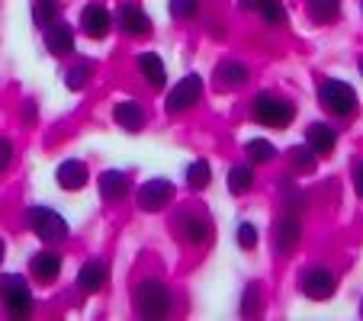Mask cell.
Wrapping results in <instances>:
<instances>
[{"label": "cell", "instance_id": "obj_1", "mask_svg": "<svg viewBox=\"0 0 363 321\" xmlns=\"http://www.w3.org/2000/svg\"><path fill=\"white\" fill-rule=\"evenodd\" d=\"M135 308L142 318H164L171 312V289L158 280H145L135 289Z\"/></svg>", "mask_w": 363, "mask_h": 321}, {"label": "cell", "instance_id": "obj_2", "mask_svg": "<svg viewBox=\"0 0 363 321\" xmlns=\"http://www.w3.org/2000/svg\"><path fill=\"white\" fill-rule=\"evenodd\" d=\"M251 116H254V123H261V125L286 129V125L293 123L296 110H293V103H283V100H277V96H270V94H261L257 100L251 103Z\"/></svg>", "mask_w": 363, "mask_h": 321}, {"label": "cell", "instance_id": "obj_3", "mask_svg": "<svg viewBox=\"0 0 363 321\" xmlns=\"http://www.w3.org/2000/svg\"><path fill=\"white\" fill-rule=\"evenodd\" d=\"M318 100H322V106L328 113H335V116H350V113L357 110L354 87L344 84V81H335V77L322 81V87H318Z\"/></svg>", "mask_w": 363, "mask_h": 321}, {"label": "cell", "instance_id": "obj_4", "mask_svg": "<svg viewBox=\"0 0 363 321\" xmlns=\"http://www.w3.org/2000/svg\"><path fill=\"white\" fill-rule=\"evenodd\" d=\"M26 219H29V225H33V232L39 235L45 244H58V241L68 238V222H65L58 212L33 205V209L26 212Z\"/></svg>", "mask_w": 363, "mask_h": 321}, {"label": "cell", "instance_id": "obj_5", "mask_svg": "<svg viewBox=\"0 0 363 321\" xmlns=\"http://www.w3.org/2000/svg\"><path fill=\"white\" fill-rule=\"evenodd\" d=\"M0 295H4V305H7V312L13 318H23V315L33 312V293H29L23 276H16V274L4 276L0 280Z\"/></svg>", "mask_w": 363, "mask_h": 321}, {"label": "cell", "instance_id": "obj_6", "mask_svg": "<svg viewBox=\"0 0 363 321\" xmlns=\"http://www.w3.org/2000/svg\"><path fill=\"white\" fill-rule=\"evenodd\" d=\"M299 286H302V293H306L308 299L325 302V299H331V295H335L337 280H335V274H331V270H325V266H312V270H306V274H302Z\"/></svg>", "mask_w": 363, "mask_h": 321}, {"label": "cell", "instance_id": "obj_7", "mask_svg": "<svg viewBox=\"0 0 363 321\" xmlns=\"http://www.w3.org/2000/svg\"><path fill=\"white\" fill-rule=\"evenodd\" d=\"M199 96H203V77H199V74H186L184 81L171 90V96H167V113L190 110Z\"/></svg>", "mask_w": 363, "mask_h": 321}, {"label": "cell", "instance_id": "obj_8", "mask_svg": "<svg viewBox=\"0 0 363 321\" xmlns=\"http://www.w3.org/2000/svg\"><path fill=\"white\" fill-rule=\"evenodd\" d=\"M174 199V186L171 180H148V184L138 190V205H142L145 212H158L164 209L167 203Z\"/></svg>", "mask_w": 363, "mask_h": 321}, {"label": "cell", "instance_id": "obj_9", "mask_svg": "<svg viewBox=\"0 0 363 321\" xmlns=\"http://www.w3.org/2000/svg\"><path fill=\"white\" fill-rule=\"evenodd\" d=\"M81 26H84V33H87L90 39H103V35L110 33V26H113V16H110V10L103 7V4H87L84 13H81Z\"/></svg>", "mask_w": 363, "mask_h": 321}, {"label": "cell", "instance_id": "obj_10", "mask_svg": "<svg viewBox=\"0 0 363 321\" xmlns=\"http://www.w3.org/2000/svg\"><path fill=\"white\" fill-rule=\"evenodd\" d=\"M116 23H119V29H123V33H129V35H145L151 29L148 16H145L135 4H123V7H119V13H116Z\"/></svg>", "mask_w": 363, "mask_h": 321}, {"label": "cell", "instance_id": "obj_11", "mask_svg": "<svg viewBox=\"0 0 363 321\" xmlns=\"http://www.w3.org/2000/svg\"><path fill=\"white\" fill-rule=\"evenodd\" d=\"M45 48L52 52V55H71V48H74V33H71V26H65V23H52L45 33Z\"/></svg>", "mask_w": 363, "mask_h": 321}, {"label": "cell", "instance_id": "obj_12", "mask_svg": "<svg viewBox=\"0 0 363 321\" xmlns=\"http://www.w3.org/2000/svg\"><path fill=\"white\" fill-rule=\"evenodd\" d=\"M55 177H58V184H62L65 190H81V186L87 184V164H84V161H77V157L62 161Z\"/></svg>", "mask_w": 363, "mask_h": 321}, {"label": "cell", "instance_id": "obj_13", "mask_svg": "<svg viewBox=\"0 0 363 321\" xmlns=\"http://www.w3.org/2000/svg\"><path fill=\"white\" fill-rule=\"evenodd\" d=\"M299 219L296 215H283L280 222H277V232H274V241H277V251L289 254L296 247V241H299Z\"/></svg>", "mask_w": 363, "mask_h": 321}, {"label": "cell", "instance_id": "obj_14", "mask_svg": "<svg viewBox=\"0 0 363 321\" xmlns=\"http://www.w3.org/2000/svg\"><path fill=\"white\" fill-rule=\"evenodd\" d=\"M125 193H129V177H125L123 171H106V174H100V196H103V199L116 203V199H123Z\"/></svg>", "mask_w": 363, "mask_h": 321}, {"label": "cell", "instance_id": "obj_15", "mask_svg": "<svg viewBox=\"0 0 363 321\" xmlns=\"http://www.w3.org/2000/svg\"><path fill=\"white\" fill-rule=\"evenodd\" d=\"M138 68H142V77H145V81H148L155 90L164 87L167 71H164V62H161L155 52H145V55H138Z\"/></svg>", "mask_w": 363, "mask_h": 321}, {"label": "cell", "instance_id": "obj_16", "mask_svg": "<svg viewBox=\"0 0 363 321\" xmlns=\"http://www.w3.org/2000/svg\"><path fill=\"white\" fill-rule=\"evenodd\" d=\"M308 148L315 151V154H328V151H335V129H328L325 123H315V125H308V135H306Z\"/></svg>", "mask_w": 363, "mask_h": 321}, {"label": "cell", "instance_id": "obj_17", "mask_svg": "<svg viewBox=\"0 0 363 321\" xmlns=\"http://www.w3.org/2000/svg\"><path fill=\"white\" fill-rule=\"evenodd\" d=\"M103 283H106V266L103 264L90 260V264L81 266V274H77V286H81L84 293H100Z\"/></svg>", "mask_w": 363, "mask_h": 321}, {"label": "cell", "instance_id": "obj_18", "mask_svg": "<svg viewBox=\"0 0 363 321\" xmlns=\"http://www.w3.org/2000/svg\"><path fill=\"white\" fill-rule=\"evenodd\" d=\"M113 116H116V123L123 125V129H129V132H138V129L145 125V113H142V106H138V103H132V100L116 103Z\"/></svg>", "mask_w": 363, "mask_h": 321}, {"label": "cell", "instance_id": "obj_19", "mask_svg": "<svg viewBox=\"0 0 363 321\" xmlns=\"http://www.w3.org/2000/svg\"><path fill=\"white\" fill-rule=\"evenodd\" d=\"M247 81V68L241 62H222L219 71H216V84H219L222 90L228 87H241V84Z\"/></svg>", "mask_w": 363, "mask_h": 321}, {"label": "cell", "instance_id": "obj_20", "mask_svg": "<svg viewBox=\"0 0 363 321\" xmlns=\"http://www.w3.org/2000/svg\"><path fill=\"white\" fill-rule=\"evenodd\" d=\"M58 274H62V257H58L55 251H45V254H39V257L33 260V276H39L42 283L55 280Z\"/></svg>", "mask_w": 363, "mask_h": 321}, {"label": "cell", "instance_id": "obj_21", "mask_svg": "<svg viewBox=\"0 0 363 321\" xmlns=\"http://www.w3.org/2000/svg\"><path fill=\"white\" fill-rule=\"evenodd\" d=\"M306 10L312 13V20H318V23H331L337 13H341V0H308Z\"/></svg>", "mask_w": 363, "mask_h": 321}, {"label": "cell", "instance_id": "obj_22", "mask_svg": "<svg viewBox=\"0 0 363 321\" xmlns=\"http://www.w3.org/2000/svg\"><path fill=\"white\" fill-rule=\"evenodd\" d=\"M251 184H254V171L247 164H238V167H232V171H228V190H232L235 196L247 193V190H251Z\"/></svg>", "mask_w": 363, "mask_h": 321}, {"label": "cell", "instance_id": "obj_23", "mask_svg": "<svg viewBox=\"0 0 363 321\" xmlns=\"http://www.w3.org/2000/svg\"><path fill=\"white\" fill-rule=\"evenodd\" d=\"M209 180H213V171H209L206 161H193V164L186 167V184H190V190H203V186H209Z\"/></svg>", "mask_w": 363, "mask_h": 321}, {"label": "cell", "instance_id": "obj_24", "mask_svg": "<svg viewBox=\"0 0 363 321\" xmlns=\"http://www.w3.org/2000/svg\"><path fill=\"white\" fill-rule=\"evenodd\" d=\"M274 145L267 142V138H254V142H247V157H251L254 164H267V161H274Z\"/></svg>", "mask_w": 363, "mask_h": 321}, {"label": "cell", "instance_id": "obj_25", "mask_svg": "<svg viewBox=\"0 0 363 321\" xmlns=\"http://www.w3.org/2000/svg\"><path fill=\"white\" fill-rule=\"evenodd\" d=\"M289 164H293L296 167V171H315V151H312V148H302V145H299V148H293V151H289Z\"/></svg>", "mask_w": 363, "mask_h": 321}, {"label": "cell", "instance_id": "obj_26", "mask_svg": "<svg viewBox=\"0 0 363 321\" xmlns=\"http://www.w3.org/2000/svg\"><path fill=\"white\" fill-rule=\"evenodd\" d=\"M184 232L193 244H206V241H209V222L206 219H186Z\"/></svg>", "mask_w": 363, "mask_h": 321}, {"label": "cell", "instance_id": "obj_27", "mask_svg": "<svg viewBox=\"0 0 363 321\" xmlns=\"http://www.w3.org/2000/svg\"><path fill=\"white\" fill-rule=\"evenodd\" d=\"M87 77H90V64H87V62H81V64H74V68L68 71L65 84H68V90H81L84 84H87Z\"/></svg>", "mask_w": 363, "mask_h": 321}, {"label": "cell", "instance_id": "obj_28", "mask_svg": "<svg viewBox=\"0 0 363 321\" xmlns=\"http://www.w3.org/2000/svg\"><path fill=\"white\" fill-rule=\"evenodd\" d=\"M261 308V289H257V283H251V286L245 289V302H241V315L245 318H251L254 312Z\"/></svg>", "mask_w": 363, "mask_h": 321}, {"label": "cell", "instance_id": "obj_29", "mask_svg": "<svg viewBox=\"0 0 363 321\" xmlns=\"http://www.w3.org/2000/svg\"><path fill=\"white\" fill-rule=\"evenodd\" d=\"M33 16H35V23H39V26H48V23L58 16V7L52 4V0H35V13Z\"/></svg>", "mask_w": 363, "mask_h": 321}, {"label": "cell", "instance_id": "obj_30", "mask_svg": "<svg viewBox=\"0 0 363 321\" xmlns=\"http://www.w3.org/2000/svg\"><path fill=\"white\" fill-rule=\"evenodd\" d=\"M167 7H171V16H177V20H190V16H196L199 4L196 0H171Z\"/></svg>", "mask_w": 363, "mask_h": 321}, {"label": "cell", "instance_id": "obj_31", "mask_svg": "<svg viewBox=\"0 0 363 321\" xmlns=\"http://www.w3.org/2000/svg\"><path fill=\"white\" fill-rule=\"evenodd\" d=\"M261 16L270 23V26H283L286 23V10H283L280 0H274V4H267V7H261Z\"/></svg>", "mask_w": 363, "mask_h": 321}, {"label": "cell", "instance_id": "obj_32", "mask_svg": "<svg viewBox=\"0 0 363 321\" xmlns=\"http://www.w3.org/2000/svg\"><path fill=\"white\" fill-rule=\"evenodd\" d=\"M238 244L241 247H257V225L241 222V225H238Z\"/></svg>", "mask_w": 363, "mask_h": 321}, {"label": "cell", "instance_id": "obj_33", "mask_svg": "<svg viewBox=\"0 0 363 321\" xmlns=\"http://www.w3.org/2000/svg\"><path fill=\"white\" fill-rule=\"evenodd\" d=\"M10 157H13V148H10V142H7V138H0V174L7 171Z\"/></svg>", "mask_w": 363, "mask_h": 321}, {"label": "cell", "instance_id": "obj_34", "mask_svg": "<svg viewBox=\"0 0 363 321\" xmlns=\"http://www.w3.org/2000/svg\"><path fill=\"white\" fill-rule=\"evenodd\" d=\"M354 186H357V193L363 196V164H357V167H354Z\"/></svg>", "mask_w": 363, "mask_h": 321}, {"label": "cell", "instance_id": "obj_35", "mask_svg": "<svg viewBox=\"0 0 363 321\" xmlns=\"http://www.w3.org/2000/svg\"><path fill=\"white\" fill-rule=\"evenodd\" d=\"M245 7H254V10H261V7H267V4H274V0H241Z\"/></svg>", "mask_w": 363, "mask_h": 321}, {"label": "cell", "instance_id": "obj_36", "mask_svg": "<svg viewBox=\"0 0 363 321\" xmlns=\"http://www.w3.org/2000/svg\"><path fill=\"white\" fill-rule=\"evenodd\" d=\"M0 260H4V241H0Z\"/></svg>", "mask_w": 363, "mask_h": 321}, {"label": "cell", "instance_id": "obj_37", "mask_svg": "<svg viewBox=\"0 0 363 321\" xmlns=\"http://www.w3.org/2000/svg\"><path fill=\"white\" fill-rule=\"evenodd\" d=\"M360 74H363V62H360Z\"/></svg>", "mask_w": 363, "mask_h": 321}]
</instances>
